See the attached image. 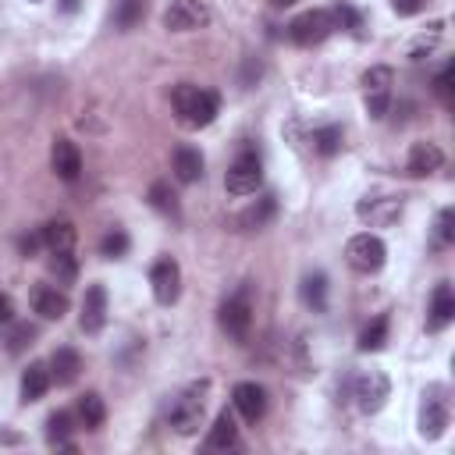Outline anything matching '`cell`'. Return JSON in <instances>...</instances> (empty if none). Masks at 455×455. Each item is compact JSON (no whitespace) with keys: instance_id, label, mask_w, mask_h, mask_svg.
I'll return each mask as SVG.
<instances>
[{"instance_id":"cell-1","label":"cell","mask_w":455,"mask_h":455,"mask_svg":"<svg viewBox=\"0 0 455 455\" xmlns=\"http://www.w3.org/2000/svg\"><path fill=\"white\" fill-rule=\"evenodd\" d=\"M171 107H174V114H178V121L185 128H206L220 114V96L213 89L181 82V85L171 89Z\"/></svg>"},{"instance_id":"cell-2","label":"cell","mask_w":455,"mask_h":455,"mask_svg":"<svg viewBox=\"0 0 455 455\" xmlns=\"http://www.w3.org/2000/svg\"><path fill=\"white\" fill-rule=\"evenodd\" d=\"M206 380H196L188 384L185 391H178L167 405V427L181 437H192L199 427H203V412H206Z\"/></svg>"},{"instance_id":"cell-3","label":"cell","mask_w":455,"mask_h":455,"mask_svg":"<svg viewBox=\"0 0 455 455\" xmlns=\"http://www.w3.org/2000/svg\"><path fill=\"white\" fill-rule=\"evenodd\" d=\"M217 323L231 341H245L252 331V288L242 284L235 295H228L217 309Z\"/></svg>"},{"instance_id":"cell-4","label":"cell","mask_w":455,"mask_h":455,"mask_svg":"<svg viewBox=\"0 0 455 455\" xmlns=\"http://www.w3.org/2000/svg\"><path fill=\"white\" fill-rule=\"evenodd\" d=\"M384 259H387V245L370 231H359L345 242V263L355 274H377L384 267Z\"/></svg>"},{"instance_id":"cell-5","label":"cell","mask_w":455,"mask_h":455,"mask_svg":"<svg viewBox=\"0 0 455 455\" xmlns=\"http://www.w3.org/2000/svg\"><path fill=\"white\" fill-rule=\"evenodd\" d=\"M331 32H334V18H331V11H323V7L302 11V14H295V18L288 21V39H291L295 46H320Z\"/></svg>"},{"instance_id":"cell-6","label":"cell","mask_w":455,"mask_h":455,"mask_svg":"<svg viewBox=\"0 0 455 455\" xmlns=\"http://www.w3.org/2000/svg\"><path fill=\"white\" fill-rule=\"evenodd\" d=\"M352 398H355V409H359V412H366V416L380 412L384 402L391 398V380H387V373H380V370L359 373V377L352 380Z\"/></svg>"},{"instance_id":"cell-7","label":"cell","mask_w":455,"mask_h":455,"mask_svg":"<svg viewBox=\"0 0 455 455\" xmlns=\"http://www.w3.org/2000/svg\"><path fill=\"white\" fill-rule=\"evenodd\" d=\"M259 181H263V164H259V156H256L252 149H242V153L235 156V164L228 167V174H224L228 196H252V192L259 188Z\"/></svg>"},{"instance_id":"cell-8","label":"cell","mask_w":455,"mask_h":455,"mask_svg":"<svg viewBox=\"0 0 455 455\" xmlns=\"http://www.w3.org/2000/svg\"><path fill=\"white\" fill-rule=\"evenodd\" d=\"M448 423H451V405L444 398V387H430L419 405V437L437 441V437H444Z\"/></svg>"},{"instance_id":"cell-9","label":"cell","mask_w":455,"mask_h":455,"mask_svg":"<svg viewBox=\"0 0 455 455\" xmlns=\"http://www.w3.org/2000/svg\"><path fill=\"white\" fill-rule=\"evenodd\" d=\"M391 85H395V71L387 64H373L363 75V92H366V114L370 117H384L391 107Z\"/></svg>"},{"instance_id":"cell-10","label":"cell","mask_w":455,"mask_h":455,"mask_svg":"<svg viewBox=\"0 0 455 455\" xmlns=\"http://www.w3.org/2000/svg\"><path fill=\"white\" fill-rule=\"evenodd\" d=\"M149 284H153V299L160 306H174L181 295V267L174 256H160L149 267Z\"/></svg>"},{"instance_id":"cell-11","label":"cell","mask_w":455,"mask_h":455,"mask_svg":"<svg viewBox=\"0 0 455 455\" xmlns=\"http://www.w3.org/2000/svg\"><path fill=\"white\" fill-rule=\"evenodd\" d=\"M210 21V7L203 0H171L164 7V28L167 32H196Z\"/></svg>"},{"instance_id":"cell-12","label":"cell","mask_w":455,"mask_h":455,"mask_svg":"<svg viewBox=\"0 0 455 455\" xmlns=\"http://www.w3.org/2000/svg\"><path fill=\"white\" fill-rule=\"evenodd\" d=\"M355 213L370 228H391L402 217V199H395V196H366V199L355 203Z\"/></svg>"},{"instance_id":"cell-13","label":"cell","mask_w":455,"mask_h":455,"mask_svg":"<svg viewBox=\"0 0 455 455\" xmlns=\"http://www.w3.org/2000/svg\"><path fill=\"white\" fill-rule=\"evenodd\" d=\"M231 402H235V409L242 412L245 423H259V419L267 416V387L256 384V380H242V384H235Z\"/></svg>"},{"instance_id":"cell-14","label":"cell","mask_w":455,"mask_h":455,"mask_svg":"<svg viewBox=\"0 0 455 455\" xmlns=\"http://www.w3.org/2000/svg\"><path fill=\"white\" fill-rule=\"evenodd\" d=\"M455 320V291L448 281H437L430 291V306H427V331H444Z\"/></svg>"},{"instance_id":"cell-15","label":"cell","mask_w":455,"mask_h":455,"mask_svg":"<svg viewBox=\"0 0 455 455\" xmlns=\"http://www.w3.org/2000/svg\"><path fill=\"white\" fill-rule=\"evenodd\" d=\"M78 323H82L85 334H100L103 331V323H107V288L103 284H89L85 288Z\"/></svg>"},{"instance_id":"cell-16","label":"cell","mask_w":455,"mask_h":455,"mask_svg":"<svg viewBox=\"0 0 455 455\" xmlns=\"http://www.w3.org/2000/svg\"><path fill=\"white\" fill-rule=\"evenodd\" d=\"M50 167H53V174L60 181H78V174H82V153H78V146L71 139H53V146H50Z\"/></svg>"},{"instance_id":"cell-17","label":"cell","mask_w":455,"mask_h":455,"mask_svg":"<svg viewBox=\"0 0 455 455\" xmlns=\"http://www.w3.org/2000/svg\"><path fill=\"white\" fill-rule=\"evenodd\" d=\"M441 164H444V153H441V146H437V142L419 139V142H412V146H409L405 171H409L412 178H427V174L441 171Z\"/></svg>"},{"instance_id":"cell-18","label":"cell","mask_w":455,"mask_h":455,"mask_svg":"<svg viewBox=\"0 0 455 455\" xmlns=\"http://www.w3.org/2000/svg\"><path fill=\"white\" fill-rule=\"evenodd\" d=\"M28 299H32V313H39L43 320H64V313L71 306L57 284H36Z\"/></svg>"},{"instance_id":"cell-19","label":"cell","mask_w":455,"mask_h":455,"mask_svg":"<svg viewBox=\"0 0 455 455\" xmlns=\"http://www.w3.org/2000/svg\"><path fill=\"white\" fill-rule=\"evenodd\" d=\"M78 373H82V355H78L71 345H60V348L50 355V377H53V384L68 387V384L78 380Z\"/></svg>"},{"instance_id":"cell-20","label":"cell","mask_w":455,"mask_h":455,"mask_svg":"<svg viewBox=\"0 0 455 455\" xmlns=\"http://www.w3.org/2000/svg\"><path fill=\"white\" fill-rule=\"evenodd\" d=\"M171 171L181 185H192L203 178V153L196 146H178L174 156H171Z\"/></svg>"},{"instance_id":"cell-21","label":"cell","mask_w":455,"mask_h":455,"mask_svg":"<svg viewBox=\"0 0 455 455\" xmlns=\"http://www.w3.org/2000/svg\"><path fill=\"white\" fill-rule=\"evenodd\" d=\"M53 377H50V363H28L25 373H21V402H39L46 391H50Z\"/></svg>"},{"instance_id":"cell-22","label":"cell","mask_w":455,"mask_h":455,"mask_svg":"<svg viewBox=\"0 0 455 455\" xmlns=\"http://www.w3.org/2000/svg\"><path fill=\"white\" fill-rule=\"evenodd\" d=\"M235 444H238V427H235V416L224 409V412H217L213 427L206 430V448L210 451H228Z\"/></svg>"},{"instance_id":"cell-23","label":"cell","mask_w":455,"mask_h":455,"mask_svg":"<svg viewBox=\"0 0 455 455\" xmlns=\"http://www.w3.org/2000/svg\"><path fill=\"white\" fill-rule=\"evenodd\" d=\"M274 217H277V196H270V192H267V196H259L249 210H242V213H238V224H242L245 231H256V228H267Z\"/></svg>"},{"instance_id":"cell-24","label":"cell","mask_w":455,"mask_h":455,"mask_svg":"<svg viewBox=\"0 0 455 455\" xmlns=\"http://www.w3.org/2000/svg\"><path fill=\"white\" fill-rule=\"evenodd\" d=\"M39 235H43V245H46L50 252H57V249H75V238H78V231H75L71 220H46Z\"/></svg>"},{"instance_id":"cell-25","label":"cell","mask_w":455,"mask_h":455,"mask_svg":"<svg viewBox=\"0 0 455 455\" xmlns=\"http://www.w3.org/2000/svg\"><path fill=\"white\" fill-rule=\"evenodd\" d=\"M299 295H302V302H306L313 313H323V309H327V274H320V270L306 274L302 284H299Z\"/></svg>"},{"instance_id":"cell-26","label":"cell","mask_w":455,"mask_h":455,"mask_svg":"<svg viewBox=\"0 0 455 455\" xmlns=\"http://www.w3.org/2000/svg\"><path fill=\"white\" fill-rule=\"evenodd\" d=\"M75 412H78V423H82L85 430H100L103 419H107V405H103V398H100L96 391H85V395L78 398Z\"/></svg>"},{"instance_id":"cell-27","label":"cell","mask_w":455,"mask_h":455,"mask_svg":"<svg viewBox=\"0 0 455 455\" xmlns=\"http://www.w3.org/2000/svg\"><path fill=\"white\" fill-rule=\"evenodd\" d=\"M71 412L68 409H57V412H50L46 416V441L50 444H57V448H75V441H71Z\"/></svg>"},{"instance_id":"cell-28","label":"cell","mask_w":455,"mask_h":455,"mask_svg":"<svg viewBox=\"0 0 455 455\" xmlns=\"http://www.w3.org/2000/svg\"><path fill=\"white\" fill-rule=\"evenodd\" d=\"M441 36H444V21H434V25H427V32H419V36L412 39V46H409V60H412V64L427 60V57L437 50Z\"/></svg>"},{"instance_id":"cell-29","label":"cell","mask_w":455,"mask_h":455,"mask_svg":"<svg viewBox=\"0 0 455 455\" xmlns=\"http://www.w3.org/2000/svg\"><path fill=\"white\" fill-rule=\"evenodd\" d=\"M341 128L338 124H320V128H313L309 132V146H313V153L316 156H334L338 149H341Z\"/></svg>"},{"instance_id":"cell-30","label":"cell","mask_w":455,"mask_h":455,"mask_svg":"<svg viewBox=\"0 0 455 455\" xmlns=\"http://www.w3.org/2000/svg\"><path fill=\"white\" fill-rule=\"evenodd\" d=\"M149 206L153 210H160L164 217H181V203H178V196H174V188L167 185V181H153L149 185Z\"/></svg>"},{"instance_id":"cell-31","label":"cell","mask_w":455,"mask_h":455,"mask_svg":"<svg viewBox=\"0 0 455 455\" xmlns=\"http://www.w3.org/2000/svg\"><path fill=\"white\" fill-rule=\"evenodd\" d=\"M50 274L57 277V284H71L78 277V259L71 249H57L50 252Z\"/></svg>"},{"instance_id":"cell-32","label":"cell","mask_w":455,"mask_h":455,"mask_svg":"<svg viewBox=\"0 0 455 455\" xmlns=\"http://www.w3.org/2000/svg\"><path fill=\"white\" fill-rule=\"evenodd\" d=\"M384 341H387V313L373 316V320L363 327V334H359V348H363V352H380Z\"/></svg>"},{"instance_id":"cell-33","label":"cell","mask_w":455,"mask_h":455,"mask_svg":"<svg viewBox=\"0 0 455 455\" xmlns=\"http://www.w3.org/2000/svg\"><path fill=\"white\" fill-rule=\"evenodd\" d=\"M146 18V0H117V11H114V25L121 32H132L139 21Z\"/></svg>"},{"instance_id":"cell-34","label":"cell","mask_w":455,"mask_h":455,"mask_svg":"<svg viewBox=\"0 0 455 455\" xmlns=\"http://www.w3.org/2000/svg\"><path fill=\"white\" fill-rule=\"evenodd\" d=\"M455 242V210L444 206L434 220V249H448Z\"/></svg>"},{"instance_id":"cell-35","label":"cell","mask_w":455,"mask_h":455,"mask_svg":"<svg viewBox=\"0 0 455 455\" xmlns=\"http://www.w3.org/2000/svg\"><path fill=\"white\" fill-rule=\"evenodd\" d=\"M100 252H103L107 259H121V256L128 252V231H124V228H110V231L103 235V242H100Z\"/></svg>"},{"instance_id":"cell-36","label":"cell","mask_w":455,"mask_h":455,"mask_svg":"<svg viewBox=\"0 0 455 455\" xmlns=\"http://www.w3.org/2000/svg\"><path fill=\"white\" fill-rule=\"evenodd\" d=\"M451 82H455V64H444V68L437 71V78H434V92L441 96L444 107L455 103V96H451Z\"/></svg>"},{"instance_id":"cell-37","label":"cell","mask_w":455,"mask_h":455,"mask_svg":"<svg viewBox=\"0 0 455 455\" xmlns=\"http://www.w3.org/2000/svg\"><path fill=\"white\" fill-rule=\"evenodd\" d=\"M331 18H334V28H348V32H359V28H363L359 11H352L348 4H338V7L331 11Z\"/></svg>"},{"instance_id":"cell-38","label":"cell","mask_w":455,"mask_h":455,"mask_svg":"<svg viewBox=\"0 0 455 455\" xmlns=\"http://www.w3.org/2000/svg\"><path fill=\"white\" fill-rule=\"evenodd\" d=\"M32 341H36V327H32V323H18V327L11 331V338H7V348L18 355V352H25Z\"/></svg>"},{"instance_id":"cell-39","label":"cell","mask_w":455,"mask_h":455,"mask_svg":"<svg viewBox=\"0 0 455 455\" xmlns=\"http://www.w3.org/2000/svg\"><path fill=\"white\" fill-rule=\"evenodd\" d=\"M427 7V0H391V11L398 14V18H412V14H419Z\"/></svg>"},{"instance_id":"cell-40","label":"cell","mask_w":455,"mask_h":455,"mask_svg":"<svg viewBox=\"0 0 455 455\" xmlns=\"http://www.w3.org/2000/svg\"><path fill=\"white\" fill-rule=\"evenodd\" d=\"M39 245H43V235H21V238H18V249H21V256H32Z\"/></svg>"},{"instance_id":"cell-41","label":"cell","mask_w":455,"mask_h":455,"mask_svg":"<svg viewBox=\"0 0 455 455\" xmlns=\"http://www.w3.org/2000/svg\"><path fill=\"white\" fill-rule=\"evenodd\" d=\"M11 320H14V299L0 291V323H11Z\"/></svg>"},{"instance_id":"cell-42","label":"cell","mask_w":455,"mask_h":455,"mask_svg":"<svg viewBox=\"0 0 455 455\" xmlns=\"http://www.w3.org/2000/svg\"><path fill=\"white\" fill-rule=\"evenodd\" d=\"M57 7H60V14H75L82 7V0H57Z\"/></svg>"},{"instance_id":"cell-43","label":"cell","mask_w":455,"mask_h":455,"mask_svg":"<svg viewBox=\"0 0 455 455\" xmlns=\"http://www.w3.org/2000/svg\"><path fill=\"white\" fill-rule=\"evenodd\" d=\"M274 4H277V7H288V4H295V0H274Z\"/></svg>"},{"instance_id":"cell-44","label":"cell","mask_w":455,"mask_h":455,"mask_svg":"<svg viewBox=\"0 0 455 455\" xmlns=\"http://www.w3.org/2000/svg\"><path fill=\"white\" fill-rule=\"evenodd\" d=\"M32 4H39V0H32Z\"/></svg>"}]
</instances>
